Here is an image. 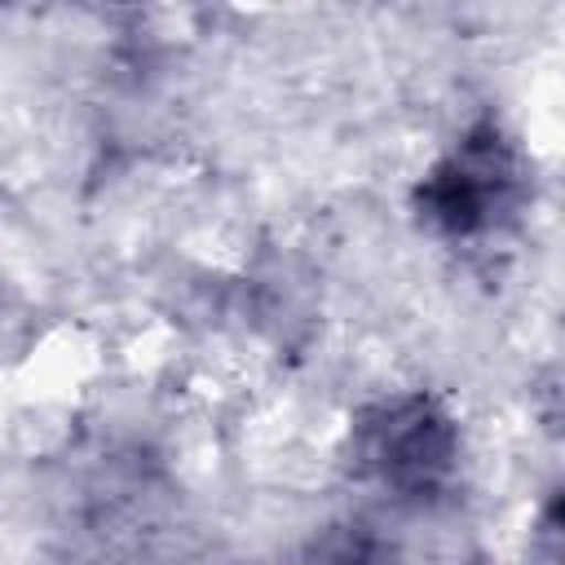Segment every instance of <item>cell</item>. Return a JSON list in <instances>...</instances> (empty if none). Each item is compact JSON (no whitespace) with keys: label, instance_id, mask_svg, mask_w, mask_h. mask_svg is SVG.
<instances>
[{"label":"cell","instance_id":"cell-1","mask_svg":"<svg viewBox=\"0 0 565 565\" xmlns=\"http://www.w3.org/2000/svg\"><path fill=\"white\" fill-rule=\"evenodd\" d=\"M525 168L499 124H472L419 181V221L446 238H481L516 216Z\"/></svg>","mask_w":565,"mask_h":565},{"label":"cell","instance_id":"cell-2","mask_svg":"<svg viewBox=\"0 0 565 565\" xmlns=\"http://www.w3.org/2000/svg\"><path fill=\"white\" fill-rule=\"evenodd\" d=\"M358 459L380 486L424 499L455 472L459 433L450 415L419 393L384 397L358 424Z\"/></svg>","mask_w":565,"mask_h":565}]
</instances>
